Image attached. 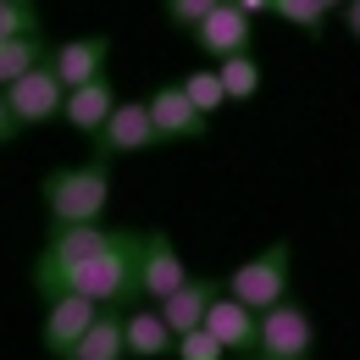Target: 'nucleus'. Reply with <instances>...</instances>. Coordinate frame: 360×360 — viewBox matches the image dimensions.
Segmentation results:
<instances>
[{"instance_id":"nucleus-6","label":"nucleus","mask_w":360,"mask_h":360,"mask_svg":"<svg viewBox=\"0 0 360 360\" xmlns=\"http://www.w3.org/2000/svg\"><path fill=\"white\" fill-rule=\"evenodd\" d=\"M155 144V122H150V100H117V111L105 117V128L94 134V161L111 155H139Z\"/></svg>"},{"instance_id":"nucleus-13","label":"nucleus","mask_w":360,"mask_h":360,"mask_svg":"<svg viewBox=\"0 0 360 360\" xmlns=\"http://www.w3.org/2000/svg\"><path fill=\"white\" fill-rule=\"evenodd\" d=\"M105 56H111V39H61V45H50V72L67 84V89H78V84H89L105 72Z\"/></svg>"},{"instance_id":"nucleus-17","label":"nucleus","mask_w":360,"mask_h":360,"mask_svg":"<svg viewBox=\"0 0 360 360\" xmlns=\"http://www.w3.org/2000/svg\"><path fill=\"white\" fill-rule=\"evenodd\" d=\"M217 294H222V283H211V277H188L178 294H167V300H161L167 327H172V333L205 327V311H211V300H217Z\"/></svg>"},{"instance_id":"nucleus-24","label":"nucleus","mask_w":360,"mask_h":360,"mask_svg":"<svg viewBox=\"0 0 360 360\" xmlns=\"http://www.w3.org/2000/svg\"><path fill=\"white\" fill-rule=\"evenodd\" d=\"M217 6H222V0H167V22L194 34V28H200V22H205V17L217 11Z\"/></svg>"},{"instance_id":"nucleus-18","label":"nucleus","mask_w":360,"mask_h":360,"mask_svg":"<svg viewBox=\"0 0 360 360\" xmlns=\"http://www.w3.org/2000/svg\"><path fill=\"white\" fill-rule=\"evenodd\" d=\"M39 61H50V45L39 39V34H22V39H6V45H0V89H6V84H17L22 72H34Z\"/></svg>"},{"instance_id":"nucleus-30","label":"nucleus","mask_w":360,"mask_h":360,"mask_svg":"<svg viewBox=\"0 0 360 360\" xmlns=\"http://www.w3.org/2000/svg\"><path fill=\"white\" fill-rule=\"evenodd\" d=\"M0 6H6V0H0Z\"/></svg>"},{"instance_id":"nucleus-10","label":"nucleus","mask_w":360,"mask_h":360,"mask_svg":"<svg viewBox=\"0 0 360 360\" xmlns=\"http://www.w3.org/2000/svg\"><path fill=\"white\" fill-rule=\"evenodd\" d=\"M111 111H117V89H111L105 72L89 78V84H78V89H67V100H61V122H67L72 134H84V139L100 134Z\"/></svg>"},{"instance_id":"nucleus-22","label":"nucleus","mask_w":360,"mask_h":360,"mask_svg":"<svg viewBox=\"0 0 360 360\" xmlns=\"http://www.w3.org/2000/svg\"><path fill=\"white\" fill-rule=\"evenodd\" d=\"M271 17H283V22H294V28H311V34H321L327 6H321V0H271Z\"/></svg>"},{"instance_id":"nucleus-26","label":"nucleus","mask_w":360,"mask_h":360,"mask_svg":"<svg viewBox=\"0 0 360 360\" xmlns=\"http://www.w3.org/2000/svg\"><path fill=\"white\" fill-rule=\"evenodd\" d=\"M344 28L360 34V0H344Z\"/></svg>"},{"instance_id":"nucleus-1","label":"nucleus","mask_w":360,"mask_h":360,"mask_svg":"<svg viewBox=\"0 0 360 360\" xmlns=\"http://www.w3.org/2000/svg\"><path fill=\"white\" fill-rule=\"evenodd\" d=\"M139 261H144V238L139 233H111V244L89 255V261H72V266H34V288L39 294H84L94 305H117L128 311L139 300Z\"/></svg>"},{"instance_id":"nucleus-15","label":"nucleus","mask_w":360,"mask_h":360,"mask_svg":"<svg viewBox=\"0 0 360 360\" xmlns=\"http://www.w3.org/2000/svg\"><path fill=\"white\" fill-rule=\"evenodd\" d=\"M111 244V227L100 222H72V227H56L45 244V255L34 261V266H72V261H89V255H100Z\"/></svg>"},{"instance_id":"nucleus-20","label":"nucleus","mask_w":360,"mask_h":360,"mask_svg":"<svg viewBox=\"0 0 360 360\" xmlns=\"http://www.w3.org/2000/svg\"><path fill=\"white\" fill-rule=\"evenodd\" d=\"M183 89H188V100H194L205 117L227 105V89H222V72H217V67H200V72H188V78H183Z\"/></svg>"},{"instance_id":"nucleus-28","label":"nucleus","mask_w":360,"mask_h":360,"mask_svg":"<svg viewBox=\"0 0 360 360\" xmlns=\"http://www.w3.org/2000/svg\"><path fill=\"white\" fill-rule=\"evenodd\" d=\"M321 6H327V11H333V6H344V0H321Z\"/></svg>"},{"instance_id":"nucleus-14","label":"nucleus","mask_w":360,"mask_h":360,"mask_svg":"<svg viewBox=\"0 0 360 360\" xmlns=\"http://www.w3.org/2000/svg\"><path fill=\"white\" fill-rule=\"evenodd\" d=\"M194 45L205 50V56H238V50H250V11H238L233 0H222L200 28H194Z\"/></svg>"},{"instance_id":"nucleus-9","label":"nucleus","mask_w":360,"mask_h":360,"mask_svg":"<svg viewBox=\"0 0 360 360\" xmlns=\"http://www.w3.org/2000/svg\"><path fill=\"white\" fill-rule=\"evenodd\" d=\"M100 316V305L94 300H84V294H50V311H45V349L56 360H67V349L89 333V321Z\"/></svg>"},{"instance_id":"nucleus-8","label":"nucleus","mask_w":360,"mask_h":360,"mask_svg":"<svg viewBox=\"0 0 360 360\" xmlns=\"http://www.w3.org/2000/svg\"><path fill=\"white\" fill-rule=\"evenodd\" d=\"M183 283H188V271H183V255L172 250V238H167V233H144V261H139V300L161 305L167 294H178Z\"/></svg>"},{"instance_id":"nucleus-12","label":"nucleus","mask_w":360,"mask_h":360,"mask_svg":"<svg viewBox=\"0 0 360 360\" xmlns=\"http://www.w3.org/2000/svg\"><path fill=\"white\" fill-rule=\"evenodd\" d=\"M205 327L217 333V344H222L227 355H244V349H255L261 311H250V305H244V300H233V294H217V300H211V311H205Z\"/></svg>"},{"instance_id":"nucleus-4","label":"nucleus","mask_w":360,"mask_h":360,"mask_svg":"<svg viewBox=\"0 0 360 360\" xmlns=\"http://www.w3.org/2000/svg\"><path fill=\"white\" fill-rule=\"evenodd\" d=\"M255 349L271 360H311L316 349V321L294 300H277L271 311H261V333H255Z\"/></svg>"},{"instance_id":"nucleus-11","label":"nucleus","mask_w":360,"mask_h":360,"mask_svg":"<svg viewBox=\"0 0 360 360\" xmlns=\"http://www.w3.org/2000/svg\"><path fill=\"white\" fill-rule=\"evenodd\" d=\"M122 338H128V355L139 360H167L178 349V333L167 327L161 305H128L122 311Z\"/></svg>"},{"instance_id":"nucleus-16","label":"nucleus","mask_w":360,"mask_h":360,"mask_svg":"<svg viewBox=\"0 0 360 360\" xmlns=\"http://www.w3.org/2000/svg\"><path fill=\"white\" fill-rule=\"evenodd\" d=\"M67 360H128V338H122V311L100 305V316L89 321V333L67 349Z\"/></svg>"},{"instance_id":"nucleus-23","label":"nucleus","mask_w":360,"mask_h":360,"mask_svg":"<svg viewBox=\"0 0 360 360\" xmlns=\"http://www.w3.org/2000/svg\"><path fill=\"white\" fill-rule=\"evenodd\" d=\"M172 355L178 360H227V349L217 344L211 327H188V333H178V349Z\"/></svg>"},{"instance_id":"nucleus-27","label":"nucleus","mask_w":360,"mask_h":360,"mask_svg":"<svg viewBox=\"0 0 360 360\" xmlns=\"http://www.w3.org/2000/svg\"><path fill=\"white\" fill-rule=\"evenodd\" d=\"M233 6H238V11H250V17H255V11H271V0H233Z\"/></svg>"},{"instance_id":"nucleus-21","label":"nucleus","mask_w":360,"mask_h":360,"mask_svg":"<svg viewBox=\"0 0 360 360\" xmlns=\"http://www.w3.org/2000/svg\"><path fill=\"white\" fill-rule=\"evenodd\" d=\"M22 34H39V6L34 0H6L0 6V45L22 39Z\"/></svg>"},{"instance_id":"nucleus-29","label":"nucleus","mask_w":360,"mask_h":360,"mask_svg":"<svg viewBox=\"0 0 360 360\" xmlns=\"http://www.w3.org/2000/svg\"><path fill=\"white\" fill-rule=\"evenodd\" d=\"M255 360H271V355H255Z\"/></svg>"},{"instance_id":"nucleus-3","label":"nucleus","mask_w":360,"mask_h":360,"mask_svg":"<svg viewBox=\"0 0 360 360\" xmlns=\"http://www.w3.org/2000/svg\"><path fill=\"white\" fill-rule=\"evenodd\" d=\"M288 244H271L261 255H250L244 266L227 271V294L233 300H244L250 311H271L277 300H288Z\"/></svg>"},{"instance_id":"nucleus-25","label":"nucleus","mask_w":360,"mask_h":360,"mask_svg":"<svg viewBox=\"0 0 360 360\" xmlns=\"http://www.w3.org/2000/svg\"><path fill=\"white\" fill-rule=\"evenodd\" d=\"M17 134H22V128H17V117H11V105H6V89H0V144H11Z\"/></svg>"},{"instance_id":"nucleus-2","label":"nucleus","mask_w":360,"mask_h":360,"mask_svg":"<svg viewBox=\"0 0 360 360\" xmlns=\"http://www.w3.org/2000/svg\"><path fill=\"white\" fill-rule=\"evenodd\" d=\"M111 205V172L105 161H84V167H61L45 178V211L56 227L72 222H100Z\"/></svg>"},{"instance_id":"nucleus-7","label":"nucleus","mask_w":360,"mask_h":360,"mask_svg":"<svg viewBox=\"0 0 360 360\" xmlns=\"http://www.w3.org/2000/svg\"><path fill=\"white\" fill-rule=\"evenodd\" d=\"M150 122H155V144H172V139H205L211 117L188 100L183 84H161L150 94Z\"/></svg>"},{"instance_id":"nucleus-5","label":"nucleus","mask_w":360,"mask_h":360,"mask_svg":"<svg viewBox=\"0 0 360 360\" xmlns=\"http://www.w3.org/2000/svg\"><path fill=\"white\" fill-rule=\"evenodd\" d=\"M61 100H67V84L50 72V61H39L34 72H22L17 84H6V105L17 117V128H45L61 117Z\"/></svg>"},{"instance_id":"nucleus-19","label":"nucleus","mask_w":360,"mask_h":360,"mask_svg":"<svg viewBox=\"0 0 360 360\" xmlns=\"http://www.w3.org/2000/svg\"><path fill=\"white\" fill-rule=\"evenodd\" d=\"M217 72H222L227 100H250V94L261 89V67H255V56H250V50H238V56H222V61H217Z\"/></svg>"}]
</instances>
